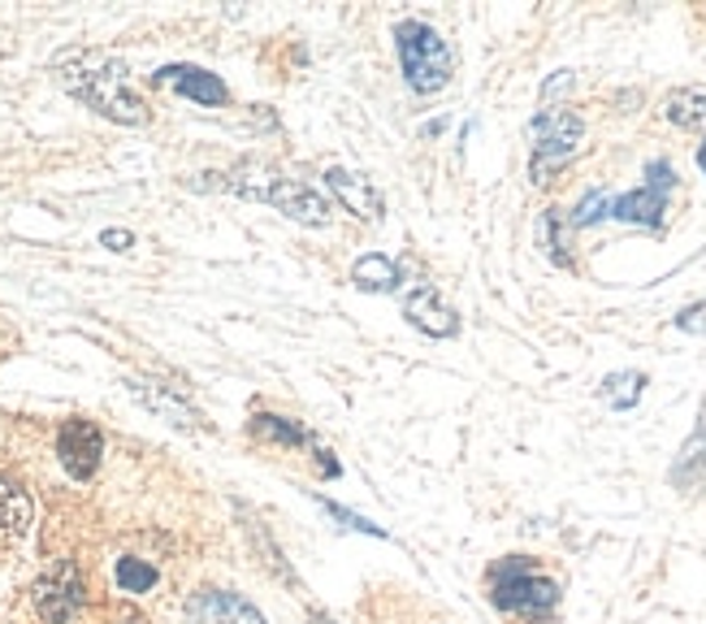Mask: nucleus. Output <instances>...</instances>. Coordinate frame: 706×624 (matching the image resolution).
Segmentation results:
<instances>
[{
    "label": "nucleus",
    "instance_id": "nucleus-1",
    "mask_svg": "<svg viewBox=\"0 0 706 624\" xmlns=\"http://www.w3.org/2000/svg\"><path fill=\"white\" fill-rule=\"evenodd\" d=\"M57 83L70 91L74 100H82L87 109H96L109 122L122 127H143L147 122V105L131 91V69L109 53H70L57 62Z\"/></svg>",
    "mask_w": 706,
    "mask_h": 624
},
{
    "label": "nucleus",
    "instance_id": "nucleus-2",
    "mask_svg": "<svg viewBox=\"0 0 706 624\" xmlns=\"http://www.w3.org/2000/svg\"><path fill=\"white\" fill-rule=\"evenodd\" d=\"M490 603L507 616L538 624L560 607V581H551L529 555H507L490 568Z\"/></svg>",
    "mask_w": 706,
    "mask_h": 624
},
{
    "label": "nucleus",
    "instance_id": "nucleus-3",
    "mask_svg": "<svg viewBox=\"0 0 706 624\" xmlns=\"http://www.w3.org/2000/svg\"><path fill=\"white\" fill-rule=\"evenodd\" d=\"M225 187L247 196V200H265V205H274L290 221H304V226H330L334 221L330 200H321L312 187H304L295 178H278L274 169H261V165H239L234 174H225Z\"/></svg>",
    "mask_w": 706,
    "mask_h": 624
},
{
    "label": "nucleus",
    "instance_id": "nucleus-4",
    "mask_svg": "<svg viewBox=\"0 0 706 624\" xmlns=\"http://www.w3.org/2000/svg\"><path fill=\"white\" fill-rule=\"evenodd\" d=\"M395 48H399V66H404V78L417 96H433L451 83V69H455V57H451V44L429 26V22H399L395 26Z\"/></svg>",
    "mask_w": 706,
    "mask_h": 624
},
{
    "label": "nucleus",
    "instance_id": "nucleus-5",
    "mask_svg": "<svg viewBox=\"0 0 706 624\" xmlns=\"http://www.w3.org/2000/svg\"><path fill=\"white\" fill-rule=\"evenodd\" d=\"M533 161H529V178L538 187H547L567 161L576 156L581 135H585V122L572 113V109H547L533 118Z\"/></svg>",
    "mask_w": 706,
    "mask_h": 624
},
{
    "label": "nucleus",
    "instance_id": "nucleus-6",
    "mask_svg": "<svg viewBox=\"0 0 706 624\" xmlns=\"http://www.w3.org/2000/svg\"><path fill=\"white\" fill-rule=\"evenodd\" d=\"M672 187H676V169L659 156V161L646 165V183H641L637 191L611 200V217H616V221H629V226H650V230H659V226H663V212H668Z\"/></svg>",
    "mask_w": 706,
    "mask_h": 624
},
{
    "label": "nucleus",
    "instance_id": "nucleus-7",
    "mask_svg": "<svg viewBox=\"0 0 706 624\" xmlns=\"http://www.w3.org/2000/svg\"><path fill=\"white\" fill-rule=\"evenodd\" d=\"M82 607V581L74 563H57L40 585H35V612L44 624H66Z\"/></svg>",
    "mask_w": 706,
    "mask_h": 624
},
{
    "label": "nucleus",
    "instance_id": "nucleus-8",
    "mask_svg": "<svg viewBox=\"0 0 706 624\" xmlns=\"http://www.w3.org/2000/svg\"><path fill=\"white\" fill-rule=\"evenodd\" d=\"M404 317H408L421 335H429V339H455V335H460V317H455L451 304H442V295H438L433 282H417V286L408 291Z\"/></svg>",
    "mask_w": 706,
    "mask_h": 624
},
{
    "label": "nucleus",
    "instance_id": "nucleus-9",
    "mask_svg": "<svg viewBox=\"0 0 706 624\" xmlns=\"http://www.w3.org/2000/svg\"><path fill=\"white\" fill-rule=\"evenodd\" d=\"M57 456L66 464V473L87 482L96 469H100V456H104V438L91 420H66L62 434H57Z\"/></svg>",
    "mask_w": 706,
    "mask_h": 624
},
{
    "label": "nucleus",
    "instance_id": "nucleus-10",
    "mask_svg": "<svg viewBox=\"0 0 706 624\" xmlns=\"http://www.w3.org/2000/svg\"><path fill=\"white\" fill-rule=\"evenodd\" d=\"M187 612L196 624H269L243 594H230V590H200Z\"/></svg>",
    "mask_w": 706,
    "mask_h": 624
},
{
    "label": "nucleus",
    "instance_id": "nucleus-11",
    "mask_svg": "<svg viewBox=\"0 0 706 624\" xmlns=\"http://www.w3.org/2000/svg\"><path fill=\"white\" fill-rule=\"evenodd\" d=\"M152 83H169L174 91H183L187 100H196V105H205V109H221V105L230 100L225 83L200 66H165L152 74Z\"/></svg>",
    "mask_w": 706,
    "mask_h": 624
},
{
    "label": "nucleus",
    "instance_id": "nucleus-12",
    "mask_svg": "<svg viewBox=\"0 0 706 624\" xmlns=\"http://www.w3.org/2000/svg\"><path fill=\"white\" fill-rule=\"evenodd\" d=\"M326 187L334 191V200L355 212L360 221H377L382 217V191L368 183V178H360L352 169H326Z\"/></svg>",
    "mask_w": 706,
    "mask_h": 624
},
{
    "label": "nucleus",
    "instance_id": "nucleus-13",
    "mask_svg": "<svg viewBox=\"0 0 706 624\" xmlns=\"http://www.w3.org/2000/svg\"><path fill=\"white\" fill-rule=\"evenodd\" d=\"M31 525V499L9 478H0V543H18Z\"/></svg>",
    "mask_w": 706,
    "mask_h": 624
},
{
    "label": "nucleus",
    "instance_id": "nucleus-14",
    "mask_svg": "<svg viewBox=\"0 0 706 624\" xmlns=\"http://www.w3.org/2000/svg\"><path fill=\"white\" fill-rule=\"evenodd\" d=\"M672 482L681 485V490H706V413L698 434L685 442V451H681V460L672 469Z\"/></svg>",
    "mask_w": 706,
    "mask_h": 624
},
{
    "label": "nucleus",
    "instance_id": "nucleus-15",
    "mask_svg": "<svg viewBox=\"0 0 706 624\" xmlns=\"http://www.w3.org/2000/svg\"><path fill=\"white\" fill-rule=\"evenodd\" d=\"M663 118L681 131H706V96L694 87H681L663 100Z\"/></svg>",
    "mask_w": 706,
    "mask_h": 624
},
{
    "label": "nucleus",
    "instance_id": "nucleus-16",
    "mask_svg": "<svg viewBox=\"0 0 706 624\" xmlns=\"http://www.w3.org/2000/svg\"><path fill=\"white\" fill-rule=\"evenodd\" d=\"M352 282L360 291H395L404 277H399V265L390 261V256H382V252H368V256H360L352 265Z\"/></svg>",
    "mask_w": 706,
    "mask_h": 624
},
{
    "label": "nucleus",
    "instance_id": "nucleus-17",
    "mask_svg": "<svg viewBox=\"0 0 706 624\" xmlns=\"http://www.w3.org/2000/svg\"><path fill=\"white\" fill-rule=\"evenodd\" d=\"M567 217H564V208H547L542 212V221H538V243H542V252L560 265V270H572V243H567Z\"/></svg>",
    "mask_w": 706,
    "mask_h": 624
},
{
    "label": "nucleus",
    "instance_id": "nucleus-18",
    "mask_svg": "<svg viewBox=\"0 0 706 624\" xmlns=\"http://www.w3.org/2000/svg\"><path fill=\"white\" fill-rule=\"evenodd\" d=\"M131 391L140 395V399L147 404V408H152V413L169 416L174 425H187V429H191V425H200V413H191V408H187L183 399H174L169 391H161V386H152V382H131Z\"/></svg>",
    "mask_w": 706,
    "mask_h": 624
},
{
    "label": "nucleus",
    "instance_id": "nucleus-19",
    "mask_svg": "<svg viewBox=\"0 0 706 624\" xmlns=\"http://www.w3.org/2000/svg\"><path fill=\"white\" fill-rule=\"evenodd\" d=\"M641 391H646V373H637V369L611 373V377H603V386H598L603 404H611V408H620V413H625V408H637Z\"/></svg>",
    "mask_w": 706,
    "mask_h": 624
},
{
    "label": "nucleus",
    "instance_id": "nucleus-20",
    "mask_svg": "<svg viewBox=\"0 0 706 624\" xmlns=\"http://www.w3.org/2000/svg\"><path fill=\"white\" fill-rule=\"evenodd\" d=\"M252 434H256V438H274V442H286V447L312 442V438H308V429H299V425H290V420H283V416H269V413H256V416H252Z\"/></svg>",
    "mask_w": 706,
    "mask_h": 624
},
{
    "label": "nucleus",
    "instance_id": "nucleus-21",
    "mask_svg": "<svg viewBox=\"0 0 706 624\" xmlns=\"http://www.w3.org/2000/svg\"><path fill=\"white\" fill-rule=\"evenodd\" d=\"M611 200H616L611 191H603V187H594V191H589V196H585V200L576 205V212L567 217V226H572V230H585V226H594V221H603V217H611Z\"/></svg>",
    "mask_w": 706,
    "mask_h": 624
},
{
    "label": "nucleus",
    "instance_id": "nucleus-22",
    "mask_svg": "<svg viewBox=\"0 0 706 624\" xmlns=\"http://www.w3.org/2000/svg\"><path fill=\"white\" fill-rule=\"evenodd\" d=\"M118 585H122L126 594H147V590L156 585V568L143 563V559H122V563H118Z\"/></svg>",
    "mask_w": 706,
    "mask_h": 624
},
{
    "label": "nucleus",
    "instance_id": "nucleus-23",
    "mask_svg": "<svg viewBox=\"0 0 706 624\" xmlns=\"http://www.w3.org/2000/svg\"><path fill=\"white\" fill-rule=\"evenodd\" d=\"M321 507H326V512H330L334 521H348V525H352V529H360V534H373V538H386V534H382L377 525H368L364 516H355V512H348V507H339V503H326V499H321Z\"/></svg>",
    "mask_w": 706,
    "mask_h": 624
},
{
    "label": "nucleus",
    "instance_id": "nucleus-24",
    "mask_svg": "<svg viewBox=\"0 0 706 624\" xmlns=\"http://www.w3.org/2000/svg\"><path fill=\"white\" fill-rule=\"evenodd\" d=\"M676 330H685V335H706V299L703 304H690V308L676 317Z\"/></svg>",
    "mask_w": 706,
    "mask_h": 624
},
{
    "label": "nucleus",
    "instance_id": "nucleus-25",
    "mask_svg": "<svg viewBox=\"0 0 706 624\" xmlns=\"http://www.w3.org/2000/svg\"><path fill=\"white\" fill-rule=\"evenodd\" d=\"M100 243H104L109 252H126V248L135 243V234H131V230H104V234H100Z\"/></svg>",
    "mask_w": 706,
    "mask_h": 624
},
{
    "label": "nucleus",
    "instance_id": "nucleus-26",
    "mask_svg": "<svg viewBox=\"0 0 706 624\" xmlns=\"http://www.w3.org/2000/svg\"><path fill=\"white\" fill-rule=\"evenodd\" d=\"M698 169L706 174V139H703V147H698Z\"/></svg>",
    "mask_w": 706,
    "mask_h": 624
}]
</instances>
